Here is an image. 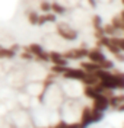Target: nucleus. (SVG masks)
I'll return each mask as SVG.
<instances>
[{
	"label": "nucleus",
	"instance_id": "13",
	"mask_svg": "<svg viewBox=\"0 0 124 128\" xmlns=\"http://www.w3.org/2000/svg\"><path fill=\"white\" fill-rule=\"evenodd\" d=\"M15 56H16L15 48H0V58H13Z\"/></svg>",
	"mask_w": 124,
	"mask_h": 128
},
{
	"label": "nucleus",
	"instance_id": "3",
	"mask_svg": "<svg viewBox=\"0 0 124 128\" xmlns=\"http://www.w3.org/2000/svg\"><path fill=\"white\" fill-rule=\"evenodd\" d=\"M26 48H28V51L32 54V57L37 60V61H40V63H50L48 51H45V50L40 45V44L32 42V44H29Z\"/></svg>",
	"mask_w": 124,
	"mask_h": 128
},
{
	"label": "nucleus",
	"instance_id": "6",
	"mask_svg": "<svg viewBox=\"0 0 124 128\" xmlns=\"http://www.w3.org/2000/svg\"><path fill=\"white\" fill-rule=\"evenodd\" d=\"M85 74H86V72L82 70L80 67H67L61 77L66 80H79L80 82L85 77Z\"/></svg>",
	"mask_w": 124,
	"mask_h": 128
},
{
	"label": "nucleus",
	"instance_id": "15",
	"mask_svg": "<svg viewBox=\"0 0 124 128\" xmlns=\"http://www.w3.org/2000/svg\"><path fill=\"white\" fill-rule=\"evenodd\" d=\"M54 128H82L79 122H66V121H60Z\"/></svg>",
	"mask_w": 124,
	"mask_h": 128
},
{
	"label": "nucleus",
	"instance_id": "9",
	"mask_svg": "<svg viewBox=\"0 0 124 128\" xmlns=\"http://www.w3.org/2000/svg\"><path fill=\"white\" fill-rule=\"evenodd\" d=\"M58 18L53 12H47V13H40V19H38V25L37 26H42L45 24H56Z\"/></svg>",
	"mask_w": 124,
	"mask_h": 128
},
{
	"label": "nucleus",
	"instance_id": "4",
	"mask_svg": "<svg viewBox=\"0 0 124 128\" xmlns=\"http://www.w3.org/2000/svg\"><path fill=\"white\" fill-rule=\"evenodd\" d=\"M86 58H88L89 61H92V63L99 64V66H101V68H102V64L108 60L107 56H105V52H104L99 47L89 48V50H88V56H86Z\"/></svg>",
	"mask_w": 124,
	"mask_h": 128
},
{
	"label": "nucleus",
	"instance_id": "7",
	"mask_svg": "<svg viewBox=\"0 0 124 128\" xmlns=\"http://www.w3.org/2000/svg\"><path fill=\"white\" fill-rule=\"evenodd\" d=\"M48 58H50V63L51 64H57V66H69V63H70L69 60L64 58L63 52L56 51V50L48 51Z\"/></svg>",
	"mask_w": 124,
	"mask_h": 128
},
{
	"label": "nucleus",
	"instance_id": "19",
	"mask_svg": "<svg viewBox=\"0 0 124 128\" xmlns=\"http://www.w3.org/2000/svg\"><path fill=\"white\" fill-rule=\"evenodd\" d=\"M48 128H54V127H48Z\"/></svg>",
	"mask_w": 124,
	"mask_h": 128
},
{
	"label": "nucleus",
	"instance_id": "18",
	"mask_svg": "<svg viewBox=\"0 0 124 128\" xmlns=\"http://www.w3.org/2000/svg\"><path fill=\"white\" fill-rule=\"evenodd\" d=\"M115 109H117L118 112H124V102H123V104H120V105H118V106H117Z\"/></svg>",
	"mask_w": 124,
	"mask_h": 128
},
{
	"label": "nucleus",
	"instance_id": "5",
	"mask_svg": "<svg viewBox=\"0 0 124 128\" xmlns=\"http://www.w3.org/2000/svg\"><path fill=\"white\" fill-rule=\"evenodd\" d=\"M92 100H93V106H92L93 111L105 112L107 111V108H109V98H108L107 95L99 93V95H96Z\"/></svg>",
	"mask_w": 124,
	"mask_h": 128
},
{
	"label": "nucleus",
	"instance_id": "1",
	"mask_svg": "<svg viewBox=\"0 0 124 128\" xmlns=\"http://www.w3.org/2000/svg\"><path fill=\"white\" fill-rule=\"evenodd\" d=\"M56 35L64 42H73L79 38V31L67 20H57L56 22Z\"/></svg>",
	"mask_w": 124,
	"mask_h": 128
},
{
	"label": "nucleus",
	"instance_id": "11",
	"mask_svg": "<svg viewBox=\"0 0 124 128\" xmlns=\"http://www.w3.org/2000/svg\"><path fill=\"white\" fill-rule=\"evenodd\" d=\"M51 12L54 13L56 16H64L69 12V9L67 8H64L61 3H58V2H51Z\"/></svg>",
	"mask_w": 124,
	"mask_h": 128
},
{
	"label": "nucleus",
	"instance_id": "10",
	"mask_svg": "<svg viewBox=\"0 0 124 128\" xmlns=\"http://www.w3.org/2000/svg\"><path fill=\"white\" fill-rule=\"evenodd\" d=\"M38 19H40V12L37 9H28L26 10V20H28L29 25L37 26L38 25Z\"/></svg>",
	"mask_w": 124,
	"mask_h": 128
},
{
	"label": "nucleus",
	"instance_id": "16",
	"mask_svg": "<svg viewBox=\"0 0 124 128\" xmlns=\"http://www.w3.org/2000/svg\"><path fill=\"white\" fill-rule=\"evenodd\" d=\"M109 40L114 42V45H115L120 51L124 52V36H109Z\"/></svg>",
	"mask_w": 124,
	"mask_h": 128
},
{
	"label": "nucleus",
	"instance_id": "14",
	"mask_svg": "<svg viewBox=\"0 0 124 128\" xmlns=\"http://www.w3.org/2000/svg\"><path fill=\"white\" fill-rule=\"evenodd\" d=\"M123 102H124V95H112V96H109V106L114 108V109H115L120 104H123Z\"/></svg>",
	"mask_w": 124,
	"mask_h": 128
},
{
	"label": "nucleus",
	"instance_id": "8",
	"mask_svg": "<svg viewBox=\"0 0 124 128\" xmlns=\"http://www.w3.org/2000/svg\"><path fill=\"white\" fill-rule=\"evenodd\" d=\"M82 128H88L92 124V108L85 106L82 109V115H80V121H79Z\"/></svg>",
	"mask_w": 124,
	"mask_h": 128
},
{
	"label": "nucleus",
	"instance_id": "12",
	"mask_svg": "<svg viewBox=\"0 0 124 128\" xmlns=\"http://www.w3.org/2000/svg\"><path fill=\"white\" fill-rule=\"evenodd\" d=\"M82 70H85L86 73H95L101 70V66L99 64H95L92 61H80V66H79Z\"/></svg>",
	"mask_w": 124,
	"mask_h": 128
},
{
	"label": "nucleus",
	"instance_id": "17",
	"mask_svg": "<svg viewBox=\"0 0 124 128\" xmlns=\"http://www.w3.org/2000/svg\"><path fill=\"white\" fill-rule=\"evenodd\" d=\"M102 120H104V112L93 111V109H92V124H96V122H101Z\"/></svg>",
	"mask_w": 124,
	"mask_h": 128
},
{
	"label": "nucleus",
	"instance_id": "20",
	"mask_svg": "<svg viewBox=\"0 0 124 128\" xmlns=\"http://www.w3.org/2000/svg\"><path fill=\"white\" fill-rule=\"evenodd\" d=\"M0 48H2V44H0Z\"/></svg>",
	"mask_w": 124,
	"mask_h": 128
},
{
	"label": "nucleus",
	"instance_id": "2",
	"mask_svg": "<svg viewBox=\"0 0 124 128\" xmlns=\"http://www.w3.org/2000/svg\"><path fill=\"white\" fill-rule=\"evenodd\" d=\"M88 50L86 47H76V48H69L66 51H63V56L69 61H82L85 57L88 56Z\"/></svg>",
	"mask_w": 124,
	"mask_h": 128
}]
</instances>
